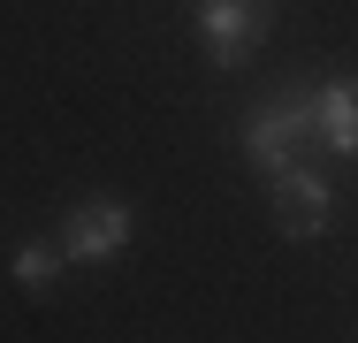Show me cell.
Returning a JSON list of instances; mask_svg holds the SVG:
<instances>
[{
	"instance_id": "5b68a950",
	"label": "cell",
	"mask_w": 358,
	"mask_h": 343,
	"mask_svg": "<svg viewBox=\"0 0 358 343\" xmlns=\"http://www.w3.org/2000/svg\"><path fill=\"white\" fill-rule=\"evenodd\" d=\"M313 145H328L336 160H358V76L313 92Z\"/></svg>"
},
{
	"instance_id": "8992f818",
	"label": "cell",
	"mask_w": 358,
	"mask_h": 343,
	"mask_svg": "<svg viewBox=\"0 0 358 343\" xmlns=\"http://www.w3.org/2000/svg\"><path fill=\"white\" fill-rule=\"evenodd\" d=\"M62 260H69L62 244H46V237H31V244H15V282H23V290H46V282L62 274Z\"/></svg>"
},
{
	"instance_id": "6da1fadb",
	"label": "cell",
	"mask_w": 358,
	"mask_h": 343,
	"mask_svg": "<svg viewBox=\"0 0 358 343\" xmlns=\"http://www.w3.org/2000/svg\"><path fill=\"white\" fill-rule=\"evenodd\" d=\"M236 145H244V160H252L259 176H275L282 160H297V153L313 145V92H282V99H259Z\"/></svg>"
},
{
	"instance_id": "3957f363",
	"label": "cell",
	"mask_w": 358,
	"mask_h": 343,
	"mask_svg": "<svg viewBox=\"0 0 358 343\" xmlns=\"http://www.w3.org/2000/svg\"><path fill=\"white\" fill-rule=\"evenodd\" d=\"M267 191H275V229L297 237V244H313L320 229H328V183H320V168H305V160H282L275 176H267Z\"/></svg>"
},
{
	"instance_id": "7a4b0ae2",
	"label": "cell",
	"mask_w": 358,
	"mask_h": 343,
	"mask_svg": "<svg viewBox=\"0 0 358 343\" xmlns=\"http://www.w3.org/2000/svg\"><path fill=\"white\" fill-rule=\"evenodd\" d=\"M267 15H275V0H206L199 8V38H206V54L221 69H244L259 54V38H267Z\"/></svg>"
},
{
	"instance_id": "277c9868",
	"label": "cell",
	"mask_w": 358,
	"mask_h": 343,
	"mask_svg": "<svg viewBox=\"0 0 358 343\" xmlns=\"http://www.w3.org/2000/svg\"><path fill=\"white\" fill-rule=\"evenodd\" d=\"M122 244H130V206L122 199H84L62 221V252L69 260H115Z\"/></svg>"
}]
</instances>
